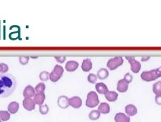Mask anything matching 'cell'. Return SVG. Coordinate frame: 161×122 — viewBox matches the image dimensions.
Wrapping results in <instances>:
<instances>
[{"mask_svg":"<svg viewBox=\"0 0 161 122\" xmlns=\"http://www.w3.org/2000/svg\"><path fill=\"white\" fill-rule=\"evenodd\" d=\"M17 82L14 76L9 73H0V98H7L14 93Z\"/></svg>","mask_w":161,"mask_h":122,"instance_id":"obj_1","label":"cell"},{"mask_svg":"<svg viewBox=\"0 0 161 122\" xmlns=\"http://www.w3.org/2000/svg\"><path fill=\"white\" fill-rule=\"evenodd\" d=\"M161 77V66L150 71H144L141 74V78L145 82H151Z\"/></svg>","mask_w":161,"mask_h":122,"instance_id":"obj_2","label":"cell"},{"mask_svg":"<svg viewBox=\"0 0 161 122\" xmlns=\"http://www.w3.org/2000/svg\"><path fill=\"white\" fill-rule=\"evenodd\" d=\"M99 104H100V101H99V98L97 93H95L94 91H91V92L88 93V96H87L86 102H85L86 106L90 108H93L97 107Z\"/></svg>","mask_w":161,"mask_h":122,"instance_id":"obj_3","label":"cell"},{"mask_svg":"<svg viewBox=\"0 0 161 122\" xmlns=\"http://www.w3.org/2000/svg\"><path fill=\"white\" fill-rule=\"evenodd\" d=\"M63 73H64V69H63V66L56 64L54 69H53V71L50 73V80L53 83H56L61 79Z\"/></svg>","mask_w":161,"mask_h":122,"instance_id":"obj_4","label":"cell"},{"mask_svg":"<svg viewBox=\"0 0 161 122\" xmlns=\"http://www.w3.org/2000/svg\"><path fill=\"white\" fill-rule=\"evenodd\" d=\"M123 58L122 56H115V57L109 59L107 63H106V66L108 67L110 70H115L119 66H122L123 64Z\"/></svg>","mask_w":161,"mask_h":122,"instance_id":"obj_5","label":"cell"},{"mask_svg":"<svg viewBox=\"0 0 161 122\" xmlns=\"http://www.w3.org/2000/svg\"><path fill=\"white\" fill-rule=\"evenodd\" d=\"M126 59L128 60V63L131 65V69L134 73H138L141 68V63L136 60L134 56H126Z\"/></svg>","mask_w":161,"mask_h":122,"instance_id":"obj_6","label":"cell"},{"mask_svg":"<svg viewBox=\"0 0 161 122\" xmlns=\"http://www.w3.org/2000/svg\"><path fill=\"white\" fill-rule=\"evenodd\" d=\"M34 101L32 98H25L23 100V107L27 111H33L35 108Z\"/></svg>","mask_w":161,"mask_h":122,"instance_id":"obj_7","label":"cell"},{"mask_svg":"<svg viewBox=\"0 0 161 122\" xmlns=\"http://www.w3.org/2000/svg\"><path fill=\"white\" fill-rule=\"evenodd\" d=\"M82 105V99L79 96H73L69 99V106L74 108H79Z\"/></svg>","mask_w":161,"mask_h":122,"instance_id":"obj_8","label":"cell"},{"mask_svg":"<svg viewBox=\"0 0 161 122\" xmlns=\"http://www.w3.org/2000/svg\"><path fill=\"white\" fill-rule=\"evenodd\" d=\"M57 103L60 108L66 109L69 106V99L66 96H61L58 98Z\"/></svg>","mask_w":161,"mask_h":122,"instance_id":"obj_9","label":"cell"},{"mask_svg":"<svg viewBox=\"0 0 161 122\" xmlns=\"http://www.w3.org/2000/svg\"><path fill=\"white\" fill-rule=\"evenodd\" d=\"M36 94V92H35V89L31 85L27 86L24 88L23 92V96L25 98H33L34 96V95Z\"/></svg>","mask_w":161,"mask_h":122,"instance_id":"obj_10","label":"cell"},{"mask_svg":"<svg viewBox=\"0 0 161 122\" xmlns=\"http://www.w3.org/2000/svg\"><path fill=\"white\" fill-rule=\"evenodd\" d=\"M33 99L34 101L35 104L40 106V105H42L43 104L44 101L46 99V96L44 93H36Z\"/></svg>","mask_w":161,"mask_h":122,"instance_id":"obj_11","label":"cell"},{"mask_svg":"<svg viewBox=\"0 0 161 122\" xmlns=\"http://www.w3.org/2000/svg\"><path fill=\"white\" fill-rule=\"evenodd\" d=\"M79 63L75 60L68 61L66 64V69L68 72H74L78 68Z\"/></svg>","mask_w":161,"mask_h":122,"instance_id":"obj_12","label":"cell"},{"mask_svg":"<svg viewBox=\"0 0 161 122\" xmlns=\"http://www.w3.org/2000/svg\"><path fill=\"white\" fill-rule=\"evenodd\" d=\"M92 61L89 58L85 59L82 61V69L84 72H89V71H91V69H92Z\"/></svg>","mask_w":161,"mask_h":122,"instance_id":"obj_13","label":"cell"},{"mask_svg":"<svg viewBox=\"0 0 161 122\" xmlns=\"http://www.w3.org/2000/svg\"><path fill=\"white\" fill-rule=\"evenodd\" d=\"M115 121L116 122H130V117L125 114V113L119 112L115 115Z\"/></svg>","mask_w":161,"mask_h":122,"instance_id":"obj_14","label":"cell"},{"mask_svg":"<svg viewBox=\"0 0 161 122\" xmlns=\"http://www.w3.org/2000/svg\"><path fill=\"white\" fill-rule=\"evenodd\" d=\"M125 111L127 115L129 116V117L130 116H131H131H135V114L138 113V109H137V108L135 107V105H131V104H129V105L125 106Z\"/></svg>","mask_w":161,"mask_h":122,"instance_id":"obj_15","label":"cell"},{"mask_svg":"<svg viewBox=\"0 0 161 122\" xmlns=\"http://www.w3.org/2000/svg\"><path fill=\"white\" fill-rule=\"evenodd\" d=\"M95 88L97 93L101 95H105L109 91L107 86L103 83H97L96 84Z\"/></svg>","mask_w":161,"mask_h":122,"instance_id":"obj_16","label":"cell"},{"mask_svg":"<svg viewBox=\"0 0 161 122\" xmlns=\"http://www.w3.org/2000/svg\"><path fill=\"white\" fill-rule=\"evenodd\" d=\"M128 89V84L125 81H124V80H119V82L117 83V90L119 91V93H125L127 92Z\"/></svg>","mask_w":161,"mask_h":122,"instance_id":"obj_17","label":"cell"},{"mask_svg":"<svg viewBox=\"0 0 161 122\" xmlns=\"http://www.w3.org/2000/svg\"><path fill=\"white\" fill-rule=\"evenodd\" d=\"M105 98L106 100L109 102H116L118 99V93L114 92V91H108L107 93L105 94Z\"/></svg>","mask_w":161,"mask_h":122,"instance_id":"obj_18","label":"cell"},{"mask_svg":"<svg viewBox=\"0 0 161 122\" xmlns=\"http://www.w3.org/2000/svg\"><path fill=\"white\" fill-rule=\"evenodd\" d=\"M98 111H100V114H106L110 113V107L109 104H107L106 102H102L100 104L98 107Z\"/></svg>","mask_w":161,"mask_h":122,"instance_id":"obj_19","label":"cell"},{"mask_svg":"<svg viewBox=\"0 0 161 122\" xmlns=\"http://www.w3.org/2000/svg\"><path fill=\"white\" fill-rule=\"evenodd\" d=\"M19 110V104L17 102H11L8 106V111L10 114H16Z\"/></svg>","mask_w":161,"mask_h":122,"instance_id":"obj_20","label":"cell"},{"mask_svg":"<svg viewBox=\"0 0 161 122\" xmlns=\"http://www.w3.org/2000/svg\"><path fill=\"white\" fill-rule=\"evenodd\" d=\"M97 76L100 80H106L109 76V71L106 68H101L97 71Z\"/></svg>","mask_w":161,"mask_h":122,"instance_id":"obj_21","label":"cell"},{"mask_svg":"<svg viewBox=\"0 0 161 122\" xmlns=\"http://www.w3.org/2000/svg\"><path fill=\"white\" fill-rule=\"evenodd\" d=\"M153 92L156 96L161 95V81H158L153 85Z\"/></svg>","mask_w":161,"mask_h":122,"instance_id":"obj_22","label":"cell"},{"mask_svg":"<svg viewBox=\"0 0 161 122\" xmlns=\"http://www.w3.org/2000/svg\"><path fill=\"white\" fill-rule=\"evenodd\" d=\"M88 117L92 120H98L100 117V113L98 110H93V111H91V112H90Z\"/></svg>","mask_w":161,"mask_h":122,"instance_id":"obj_23","label":"cell"},{"mask_svg":"<svg viewBox=\"0 0 161 122\" xmlns=\"http://www.w3.org/2000/svg\"><path fill=\"white\" fill-rule=\"evenodd\" d=\"M11 114L8 111H0V120L2 121H7L10 119Z\"/></svg>","mask_w":161,"mask_h":122,"instance_id":"obj_24","label":"cell"},{"mask_svg":"<svg viewBox=\"0 0 161 122\" xmlns=\"http://www.w3.org/2000/svg\"><path fill=\"white\" fill-rule=\"evenodd\" d=\"M39 78L42 82L47 81L48 80H50V73H48L47 71H42L40 73Z\"/></svg>","mask_w":161,"mask_h":122,"instance_id":"obj_25","label":"cell"},{"mask_svg":"<svg viewBox=\"0 0 161 122\" xmlns=\"http://www.w3.org/2000/svg\"><path fill=\"white\" fill-rule=\"evenodd\" d=\"M34 89L36 93H44L46 89V85L43 83H40L37 85Z\"/></svg>","mask_w":161,"mask_h":122,"instance_id":"obj_26","label":"cell"},{"mask_svg":"<svg viewBox=\"0 0 161 122\" xmlns=\"http://www.w3.org/2000/svg\"><path fill=\"white\" fill-rule=\"evenodd\" d=\"M39 111H40V113L41 114H43V115H45V114H48V112H49L48 105H46V104H44V105H40Z\"/></svg>","mask_w":161,"mask_h":122,"instance_id":"obj_27","label":"cell"},{"mask_svg":"<svg viewBox=\"0 0 161 122\" xmlns=\"http://www.w3.org/2000/svg\"><path fill=\"white\" fill-rule=\"evenodd\" d=\"M30 56H19V62L21 65H27L29 62Z\"/></svg>","mask_w":161,"mask_h":122,"instance_id":"obj_28","label":"cell"},{"mask_svg":"<svg viewBox=\"0 0 161 122\" xmlns=\"http://www.w3.org/2000/svg\"><path fill=\"white\" fill-rule=\"evenodd\" d=\"M97 75L94 73H90L88 76V81L91 84H94V83H97Z\"/></svg>","mask_w":161,"mask_h":122,"instance_id":"obj_29","label":"cell"},{"mask_svg":"<svg viewBox=\"0 0 161 122\" xmlns=\"http://www.w3.org/2000/svg\"><path fill=\"white\" fill-rule=\"evenodd\" d=\"M8 71V66L5 63H0V73H6Z\"/></svg>","mask_w":161,"mask_h":122,"instance_id":"obj_30","label":"cell"},{"mask_svg":"<svg viewBox=\"0 0 161 122\" xmlns=\"http://www.w3.org/2000/svg\"><path fill=\"white\" fill-rule=\"evenodd\" d=\"M123 80H124V81H125L128 84V83L132 82L133 77H132V76L129 73H127L125 75V76H124Z\"/></svg>","mask_w":161,"mask_h":122,"instance_id":"obj_31","label":"cell"},{"mask_svg":"<svg viewBox=\"0 0 161 122\" xmlns=\"http://www.w3.org/2000/svg\"><path fill=\"white\" fill-rule=\"evenodd\" d=\"M55 59H56L57 62L60 63H63L66 61V57L65 56H55Z\"/></svg>","mask_w":161,"mask_h":122,"instance_id":"obj_32","label":"cell"},{"mask_svg":"<svg viewBox=\"0 0 161 122\" xmlns=\"http://www.w3.org/2000/svg\"><path fill=\"white\" fill-rule=\"evenodd\" d=\"M155 102L158 105H161V95L160 96H156L155 97Z\"/></svg>","mask_w":161,"mask_h":122,"instance_id":"obj_33","label":"cell"},{"mask_svg":"<svg viewBox=\"0 0 161 122\" xmlns=\"http://www.w3.org/2000/svg\"><path fill=\"white\" fill-rule=\"evenodd\" d=\"M150 59V56H143V57L141 58V60H142V61H147V59Z\"/></svg>","mask_w":161,"mask_h":122,"instance_id":"obj_34","label":"cell"},{"mask_svg":"<svg viewBox=\"0 0 161 122\" xmlns=\"http://www.w3.org/2000/svg\"><path fill=\"white\" fill-rule=\"evenodd\" d=\"M0 122H2V120H0Z\"/></svg>","mask_w":161,"mask_h":122,"instance_id":"obj_35","label":"cell"}]
</instances>
